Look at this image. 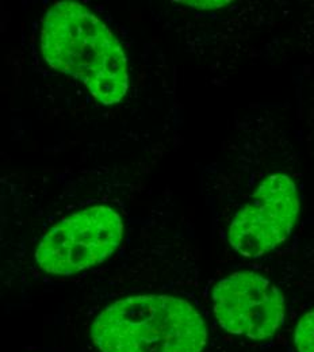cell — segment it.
Returning a JSON list of instances; mask_svg holds the SVG:
<instances>
[{
    "label": "cell",
    "instance_id": "cell-1",
    "mask_svg": "<svg viewBox=\"0 0 314 352\" xmlns=\"http://www.w3.org/2000/svg\"><path fill=\"white\" fill-rule=\"evenodd\" d=\"M46 64L89 88L102 104L120 103L129 89L126 56L110 29L86 6L58 1L41 30Z\"/></svg>",
    "mask_w": 314,
    "mask_h": 352
},
{
    "label": "cell",
    "instance_id": "cell-2",
    "mask_svg": "<svg viewBox=\"0 0 314 352\" xmlns=\"http://www.w3.org/2000/svg\"><path fill=\"white\" fill-rule=\"evenodd\" d=\"M91 336L100 352H202L208 327L184 300L137 296L104 309Z\"/></svg>",
    "mask_w": 314,
    "mask_h": 352
},
{
    "label": "cell",
    "instance_id": "cell-3",
    "mask_svg": "<svg viewBox=\"0 0 314 352\" xmlns=\"http://www.w3.org/2000/svg\"><path fill=\"white\" fill-rule=\"evenodd\" d=\"M122 239L120 214L109 206H92L53 226L41 239L36 261L47 274L74 275L109 259Z\"/></svg>",
    "mask_w": 314,
    "mask_h": 352
},
{
    "label": "cell",
    "instance_id": "cell-4",
    "mask_svg": "<svg viewBox=\"0 0 314 352\" xmlns=\"http://www.w3.org/2000/svg\"><path fill=\"white\" fill-rule=\"evenodd\" d=\"M300 194L286 174L266 177L230 222L227 241L244 258H260L291 234L300 216Z\"/></svg>",
    "mask_w": 314,
    "mask_h": 352
},
{
    "label": "cell",
    "instance_id": "cell-5",
    "mask_svg": "<svg viewBox=\"0 0 314 352\" xmlns=\"http://www.w3.org/2000/svg\"><path fill=\"white\" fill-rule=\"evenodd\" d=\"M214 314L226 332L251 340L272 338L284 320V297L267 278L237 271L213 290Z\"/></svg>",
    "mask_w": 314,
    "mask_h": 352
},
{
    "label": "cell",
    "instance_id": "cell-6",
    "mask_svg": "<svg viewBox=\"0 0 314 352\" xmlns=\"http://www.w3.org/2000/svg\"><path fill=\"white\" fill-rule=\"evenodd\" d=\"M294 343L298 352H314V309L300 320L294 333Z\"/></svg>",
    "mask_w": 314,
    "mask_h": 352
},
{
    "label": "cell",
    "instance_id": "cell-7",
    "mask_svg": "<svg viewBox=\"0 0 314 352\" xmlns=\"http://www.w3.org/2000/svg\"><path fill=\"white\" fill-rule=\"evenodd\" d=\"M184 4H188L191 7L202 8V10H210V8H217L223 7L225 4H229V1H181Z\"/></svg>",
    "mask_w": 314,
    "mask_h": 352
}]
</instances>
